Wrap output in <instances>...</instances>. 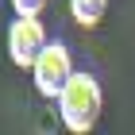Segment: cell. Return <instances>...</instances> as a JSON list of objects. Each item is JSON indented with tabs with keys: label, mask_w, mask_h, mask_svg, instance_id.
I'll list each match as a JSON object with an SVG mask.
<instances>
[{
	"label": "cell",
	"mask_w": 135,
	"mask_h": 135,
	"mask_svg": "<svg viewBox=\"0 0 135 135\" xmlns=\"http://www.w3.org/2000/svg\"><path fill=\"white\" fill-rule=\"evenodd\" d=\"M100 108H104L100 81H97L93 73L77 70V77L58 97V120H62V127L70 135H89L97 127V120H100Z\"/></svg>",
	"instance_id": "1"
},
{
	"label": "cell",
	"mask_w": 135,
	"mask_h": 135,
	"mask_svg": "<svg viewBox=\"0 0 135 135\" xmlns=\"http://www.w3.org/2000/svg\"><path fill=\"white\" fill-rule=\"evenodd\" d=\"M73 77H77V70H73L70 46H66L62 39H54L50 46L39 54V62H35V70H31L35 89H39V97H46V100H58Z\"/></svg>",
	"instance_id": "2"
},
{
	"label": "cell",
	"mask_w": 135,
	"mask_h": 135,
	"mask_svg": "<svg viewBox=\"0 0 135 135\" xmlns=\"http://www.w3.org/2000/svg\"><path fill=\"white\" fill-rule=\"evenodd\" d=\"M46 46H50V39H46L42 20H12V27H8V58H12V66L35 70V62H39V54Z\"/></svg>",
	"instance_id": "3"
},
{
	"label": "cell",
	"mask_w": 135,
	"mask_h": 135,
	"mask_svg": "<svg viewBox=\"0 0 135 135\" xmlns=\"http://www.w3.org/2000/svg\"><path fill=\"white\" fill-rule=\"evenodd\" d=\"M108 12V0H70V16L77 27H97Z\"/></svg>",
	"instance_id": "4"
},
{
	"label": "cell",
	"mask_w": 135,
	"mask_h": 135,
	"mask_svg": "<svg viewBox=\"0 0 135 135\" xmlns=\"http://www.w3.org/2000/svg\"><path fill=\"white\" fill-rule=\"evenodd\" d=\"M16 20H39V12L46 8V0H8Z\"/></svg>",
	"instance_id": "5"
}]
</instances>
